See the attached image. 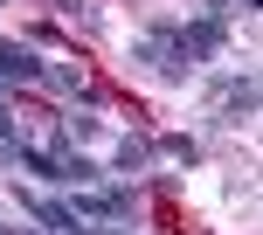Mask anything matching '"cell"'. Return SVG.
<instances>
[{
	"mask_svg": "<svg viewBox=\"0 0 263 235\" xmlns=\"http://www.w3.org/2000/svg\"><path fill=\"white\" fill-rule=\"evenodd\" d=\"M215 118L222 125H250L256 118V69H236V76L215 83Z\"/></svg>",
	"mask_w": 263,
	"mask_h": 235,
	"instance_id": "6da1fadb",
	"label": "cell"
},
{
	"mask_svg": "<svg viewBox=\"0 0 263 235\" xmlns=\"http://www.w3.org/2000/svg\"><path fill=\"white\" fill-rule=\"evenodd\" d=\"M132 201L118 194V187H77V201H69V214L77 222H125Z\"/></svg>",
	"mask_w": 263,
	"mask_h": 235,
	"instance_id": "7a4b0ae2",
	"label": "cell"
},
{
	"mask_svg": "<svg viewBox=\"0 0 263 235\" xmlns=\"http://www.w3.org/2000/svg\"><path fill=\"white\" fill-rule=\"evenodd\" d=\"M0 83H42V55L28 49V42L0 35Z\"/></svg>",
	"mask_w": 263,
	"mask_h": 235,
	"instance_id": "3957f363",
	"label": "cell"
},
{
	"mask_svg": "<svg viewBox=\"0 0 263 235\" xmlns=\"http://www.w3.org/2000/svg\"><path fill=\"white\" fill-rule=\"evenodd\" d=\"M145 159H153V145H145V139H118V152H111V173H145Z\"/></svg>",
	"mask_w": 263,
	"mask_h": 235,
	"instance_id": "277c9868",
	"label": "cell"
},
{
	"mask_svg": "<svg viewBox=\"0 0 263 235\" xmlns=\"http://www.w3.org/2000/svg\"><path fill=\"white\" fill-rule=\"evenodd\" d=\"M42 76H49L63 97H83V69H77V63H42Z\"/></svg>",
	"mask_w": 263,
	"mask_h": 235,
	"instance_id": "5b68a950",
	"label": "cell"
},
{
	"mask_svg": "<svg viewBox=\"0 0 263 235\" xmlns=\"http://www.w3.org/2000/svg\"><path fill=\"white\" fill-rule=\"evenodd\" d=\"M159 152H166V159H180V166H194V159H201V145L187 139V131H166V139H159Z\"/></svg>",
	"mask_w": 263,
	"mask_h": 235,
	"instance_id": "8992f818",
	"label": "cell"
},
{
	"mask_svg": "<svg viewBox=\"0 0 263 235\" xmlns=\"http://www.w3.org/2000/svg\"><path fill=\"white\" fill-rule=\"evenodd\" d=\"M97 125H104V118H97L90 104H83V111H69V118H63V131H69V139H97Z\"/></svg>",
	"mask_w": 263,
	"mask_h": 235,
	"instance_id": "52a82bcc",
	"label": "cell"
},
{
	"mask_svg": "<svg viewBox=\"0 0 263 235\" xmlns=\"http://www.w3.org/2000/svg\"><path fill=\"white\" fill-rule=\"evenodd\" d=\"M0 166H21V139L14 131H0Z\"/></svg>",
	"mask_w": 263,
	"mask_h": 235,
	"instance_id": "ba28073f",
	"label": "cell"
},
{
	"mask_svg": "<svg viewBox=\"0 0 263 235\" xmlns=\"http://www.w3.org/2000/svg\"><path fill=\"white\" fill-rule=\"evenodd\" d=\"M0 131H14V104H7V97H0Z\"/></svg>",
	"mask_w": 263,
	"mask_h": 235,
	"instance_id": "9c48e42d",
	"label": "cell"
},
{
	"mask_svg": "<svg viewBox=\"0 0 263 235\" xmlns=\"http://www.w3.org/2000/svg\"><path fill=\"white\" fill-rule=\"evenodd\" d=\"M0 235H21V228H0Z\"/></svg>",
	"mask_w": 263,
	"mask_h": 235,
	"instance_id": "30bf717a",
	"label": "cell"
},
{
	"mask_svg": "<svg viewBox=\"0 0 263 235\" xmlns=\"http://www.w3.org/2000/svg\"><path fill=\"white\" fill-rule=\"evenodd\" d=\"M0 7H7V0H0Z\"/></svg>",
	"mask_w": 263,
	"mask_h": 235,
	"instance_id": "8fae6325",
	"label": "cell"
}]
</instances>
